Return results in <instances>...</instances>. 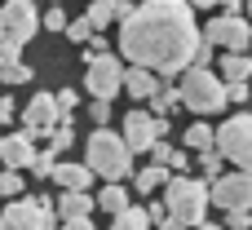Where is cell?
<instances>
[{
    "label": "cell",
    "mask_w": 252,
    "mask_h": 230,
    "mask_svg": "<svg viewBox=\"0 0 252 230\" xmlns=\"http://www.w3.org/2000/svg\"><path fill=\"white\" fill-rule=\"evenodd\" d=\"M84 18L93 22V31H97V27H106V22H120V18H115V0H93Z\"/></svg>",
    "instance_id": "7402d4cb"
},
{
    "label": "cell",
    "mask_w": 252,
    "mask_h": 230,
    "mask_svg": "<svg viewBox=\"0 0 252 230\" xmlns=\"http://www.w3.org/2000/svg\"><path fill=\"white\" fill-rule=\"evenodd\" d=\"M75 102H80V93H75V89H62V93H58V111H62V120H71Z\"/></svg>",
    "instance_id": "4dcf8cb0"
},
{
    "label": "cell",
    "mask_w": 252,
    "mask_h": 230,
    "mask_svg": "<svg viewBox=\"0 0 252 230\" xmlns=\"http://www.w3.org/2000/svg\"><path fill=\"white\" fill-rule=\"evenodd\" d=\"M84 164L93 168V177H102V182H120V177L133 168V151H128L124 133L97 129V133H89V155H84Z\"/></svg>",
    "instance_id": "7a4b0ae2"
},
{
    "label": "cell",
    "mask_w": 252,
    "mask_h": 230,
    "mask_svg": "<svg viewBox=\"0 0 252 230\" xmlns=\"http://www.w3.org/2000/svg\"><path fill=\"white\" fill-rule=\"evenodd\" d=\"M71 137H75V129H71V120H62V124L49 133V151H53V155H62V151L71 146Z\"/></svg>",
    "instance_id": "d4e9b609"
},
{
    "label": "cell",
    "mask_w": 252,
    "mask_h": 230,
    "mask_svg": "<svg viewBox=\"0 0 252 230\" xmlns=\"http://www.w3.org/2000/svg\"><path fill=\"white\" fill-rule=\"evenodd\" d=\"M195 230H217V226H208V222H204V226H195Z\"/></svg>",
    "instance_id": "b9f144b4"
},
{
    "label": "cell",
    "mask_w": 252,
    "mask_h": 230,
    "mask_svg": "<svg viewBox=\"0 0 252 230\" xmlns=\"http://www.w3.org/2000/svg\"><path fill=\"white\" fill-rule=\"evenodd\" d=\"M93 208H97V199H89V191H62V199H58V217L62 222H80Z\"/></svg>",
    "instance_id": "2e32d148"
},
{
    "label": "cell",
    "mask_w": 252,
    "mask_h": 230,
    "mask_svg": "<svg viewBox=\"0 0 252 230\" xmlns=\"http://www.w3.org/2000/svg\"><path fill=\"white\" fill-rule=\"evenodd\" d=\"M186 146H190V151H213V146H217V133H213L208 124H190V129H186Z\"/></svg>",
    "instance_id": "44dd1931"
},
{
    "label": "cell",
    "mask_w": 252,
    "mask_h": 230,
    "mask_svg": "<svg viewBox=\"0 0 252 230\" xmlns=\"http://www.w3.org/2000/svg\"><path fill=\"white\" fill-rule=\"evenodd\" d=\"M89 62V75H84V89L102 102H111L120 89H124V62L115 53H102V58H84Z\"/></svg>",
    "instance_id": "52a82bcc"
},
{
    "label": "cell",
    "mask_w": 252,
    "mask_h": 230,
    "mask_svg": "<svg viewBox=\"0 0 252 230\" xmlns=\"http://www.w3.org/2000/svg\"><path fill=\"white\" fill-rule=\"evenodd\" d=\"M35 31H40L35 4L31 0H4V9H0V35L13 40V44H27Z\"/></svg>",
    "instance_id": "9c48e42d"
},
{
    "label": "cell",
    "mask_w": 252,
    "mask_h": 230,
    "mask_svg": "<svg viewBox=\"0 0 252 230\" xmlns=\"http://www.w3.org/2000/svg\"><path fill=\"white\" fill-rule=\"evenodd\" d=\"M35 155H40V151H35V137H31V133H4V137H0V164H4V168H18V173H22V168L35 164Z\"/></svg>",
    "instance_id": "4fadbf2b"
},
{
    "label": "cell",
    "mask_w": 252,
    "mask_h": 230,
    "mask_svg": "<svg viewBox=\"0 0 252 230\" xmlns=\"http://www.w3.org/2000/svg\"><path fill=\"white\" fill-rule=\"evenodd\" d=\"M49 4H62V0H49Z\"/></svg>",
    "instance_id": "ee69618b"
},
{
    "label": "cell",
    "mask_w": 252,
    "mask_h": 230,
    "mask_svg": "<svg viewBox=\"0 0 252 230\" xmlns=\"http://www.w3.org/2000/svg\"><path fill=\"white\" fill-rule=\"evenodd\" d=\"M248 18H252V0H248Z\"/></svg>",
    "instance_id": "7bdbcfd3"
},
{
    "label": "cell",
    "mask_w": 252,
    "mask_h": 230,
    "mask_svg": "<svg viewBox=\"0 0 252 230\" xmlns=\"http://www.w3.org/2000/svg\"><path fill=\"white\" fill-rule=\"evenodd\" d=\"M9 120H13V102H9V98H0V124H9Z\"/></svg>",
    "instance_id": "f35d334b"
},
{
    "label": "cell",
    "mask_w": 252,
    "mask_h": 230,
    "mask_svg": "<svg viewBox=\"0 0 252 230\" xmlns=\"http://www.w3.org/2000/svg\"><path fill=\"white\" fill-rule=\"evenodd\" d=\"M40 27H44V31H66V27H71V22H66V13H62V9H58V4H53V9H49V13H44V18H40Z\"/></svg>",
    "instance_id": "f1b7e54d"
},
{
    "label": "cell",
    "mask_w": 252,
    "mask_h": 230,
    "mask_svg": "<svg viewBox=\"0 0 252 230\" xmlns=\"http://www.w3.org/2000/svg\"><path fill=\"white\" fill-rule=\"evenodd\" d=\"M221 160H226V155L213 146V151H199V160H195V164L204 168V177H213V182H217V177H226V173H221Z\"/></svg>",
    "instance_id": "cb8c5ba5"
},
{
    "label": "cell",
    "mask_w": 252,
    "mask_h": 230,
    "mask_svg": "<svg viewBox=\"0 0 252 230\" xmlns=\"http://www.w3.org/2000/svg\"><path fill=\"white\" fill-rule=\"evenodd\" d=\"M213 204L235 213V208H252V173H226L213 182Z\"/></svg>",
    "instance_id": "8fae6325"
},
{
    "label": "cell",
    "mask_w": 252,
    "mask_h": 230,
    "mask_svg": "<svg viewBox=\"0 0 252 230\" xmlns=\"http://www.w3.org/2000/svg\"><path fill=\"white\" fill-rule=\"evenodd\" d=\"M168 133V120H159V115H151V111H128L124 115V142H128V151H155V142Z\"/></svg>",
    "instance_id": "ba28073f"
},
{
    "label": "cell",
    "mask_w": 252,
    "mask_h": 230,
    "mask_svg": "<svg viewBox=\"0 0 252 230\" xmlns=\"http://www.w3.org/2000/svg\"><path fill=\"white\" fill-rule=\"evenodd\" d=\"M182 106H190L195 115H217L226 106V80H217L208 66H190L182 75Z\"/></svg>",
    "instance_id": "277c9868"
},
{
    "label": "cell",
    "mask_w": 252,
    "mask_h": 230,
    "mask_svg": "<svg viewBox=\"0 0 252 230\" xmlns=\"http://www.w3.org/2000/svg\"><path fill=\"white\" fill-rule=\"evenodd\" d=\"M217 151H221L230 164H239L244 173H252V115L248 111L230 115V120L217 129Z\"/></svg>",
    "instance_id": "5b68a950"
},
{
    "label": "cell",
    "mask_w": 252,
    "mask_h": 230,
    "mask_svg": "<svg viewBox=\"0 0 252 230\" xmlns=\"http://www.w3.org/2000/svg\"><path fill=\"white\" fill-rule=\"evenodd\" d=\"M151 164H164V168H168V164H173V146H168V142H164V137H159V142H155V151H151Z\"/></svg>",
    "instance_id": "d6a6232c"
},
{
    "label": "cell",
    "mask_w": 252,
    "mask_h": 230,
    "mask_svg": "<svg viewBox=\"0 0 252 230\" xmlns=\"http://www.w3.org/2000/svg\"><path fill=\"white\" fill-rule=\"evenodd\" d=\"M97 208H102V213H111V217H120V213H128L133 204H128V191H124L120 182H106V186H102V195H97Z\"/></svg>",
    "instance_id": "ac0fdd59"
},
{
    "label": "cell",
    "mask_w": 252,
    "mask_h": 230,
    "mask_svg": "<svg viewBox=\"0 0 252 230\" xmlns=\"http://www.w3.org/2000/svg\"><path fill=\"white\" fill-rule=\"evenodd\" d=\"M186 164H190V155H186V151H173V164H168V168H177V177H182Z\"/></svg>",
    "instance_id": "8d00e7d4"
},
{
    "label": "cell",
    "mask_w": 252,
    "mask_h": 230,
    "mask_svg": "<svg viewBox=\"0 0 252 230\" xmlns=\"http://www.w3.org/2000/svg\"><path fill=\"white\" fill-rule=\"evenodd\" d=\"M199 44L204 35L186 0H142V9H133V18L120 27V53L164 80H173L177 71L186 75Z\"/></svg>",
    "instance_id": "6da1fadb"
},
{
    "label": "cell",
    "mask_w": 252,
    "mask_h": 230,
    "mask_svg": "<svg viewBox=\"0 0 252 230\" xmlns=\"http://www.w3.org/2000/svg\"><path fill=\"white\" fill-rule=\"evenodd\" d=\"M111 230H151V217H146V208H128L111 222Z\"/></svg>",
    "instance_id": "603a6c76"
},
{
    "label": "cell",
    "mask_w": 252,
    "mask_h": 230,
    "mask_svg": "<svg viewBox=\"0 0 252 230\" xmlns=\"http://www.w3.org/2000/svg\"><path fill=\"white\" fill-rule=\"evenodd\" d=\"M168 177H173V168H164V164H151V168H137L133 186H137V195H151V191L168 186Z\"/></svg>",
    "instance_id": "d6986e66"
},
{
    "label": "cell",
    "mask_w": 252,
    "mask_h": 230,
    "mask_svg": "<svg viewBox=\"0 0 252 230\" xmlns=\"http://www.w3.org/2000/svg\"><path fill=\"white\" fill-rule=\"evenodd\" d=\"M226 226H230V230H252V208H235V213H226Z\"/></svg>",
    "instance_id": "f546056e"
},
{
    "label": "cell",
    "mask_w": 252,
    "mask_h": 230,
    "mask_svg": "<svg viewBox=\"0 0 252 230\" xmlns=\"http://www.w3.org/2000/svg\"><path fill=\"white\" fill-rule=\"evenodd\" d=\"M58 230H97V226H93L89 217H80V222H62V226H58Z\"/></svg>",
    "instance_id": "74e56055"
},
{
    "label": "cell",
    "mask_w": 252,
    "mask_h": 230,
    "mask_svg": "<svg viewBox=\"0 0 252 230\" xmlns=\"http://www.w3.org/2000/svg\"><path fill=\"white\" fill-rule=\"evenodd\" d=\"M0 230H58L53 199H49V195H35V199L9 204V208L0 213Z\"/></svg>",
    "instance_id": "8992f818"
},
{
    "label": "cell",
    "mask_w": 252,
    "mask_h": 230,
    "mask_svg": "<svg viewBox=\"0 0 252 230\" xmlns=\"http://www.w3.org/2000/svg\"><path fill=\"white\" fill-rule=\"evenodd\" d=\"M248 84H226V102H248Z\"/></svg>",
    "instance_id": "e575fe53"
},
{
    "label": "cell",
    "mask_w": 252,
    "mask_h": 230,
    "mask_svg": "<svg viewBox=\"0 0 252 230\" xmlns=\"http://www.w3.org/2000/svg\"><path fill=\"white\" fill-rule=\"evenodd\" d=\"M173 106H182V89H173V84H159V93L151 98V115H159V120H164Z\"/></svg>",
    "instance_id": "ffe728a7"
},
{
    "label": "cell",
    "mask_w": 252,
    "mask_h": 230,
    "mask_svg": "<svg viewBox=\"0 0 252 230\" xmlns=\"http://www.w3.org/2000/svg\"><path fill=\"white\" fill-rule=\"evenodd\" d=\"M190 9H213V4H221V0H186Z\"/></svg>",
    "instance_id": "ab89813d"
},
{
    "label": "cell",
    "mask_w": 252,
    "mask_h": 230,
    "mask_svg": "<svg viewBox=\"0 0 252 230\" xmlns=\"http://www.w3.org/2000/svg\"><path fill=\"white\" fill-rule=\"evenodd\" d=\"M18 53H22V44H13V40H4V35H0V66H9V62H22Z\"/></svg>",
    "instance_id": "1f68e13d"
},
{
    "label": "cell",
    "mask_w": 252,
    "mask_h": 230,
    "mask_svg": "<svg viewBox=\"0 0 252 230\" xmlns=\"http://www.w3.org/2000/svg\"><path fill=\"white\" fill-rule=\"evenodd\" d=\"M124 93H128V98H137V102H151V98L159 93L155 71H146V66H128V71H124Z\"/></svg>",
    "instance_id": "5bb4252c"
},
{
    "label": "cell",
    "mask_w": 252,
    "mask_h": 230,
    "mask_svg": "<svg viewBox=\"0 0 252 230\" xmlns=\"http://www.w3.org/2000/svg\"><path fill=\"white\" fill-rule=\"evenodd\" d=\"M66 35H71L75 44H89V40H93V22H89V18H75V22L66 27Z\"/></svg>",
    "instance_id": "83f0119b"
},
{
    "label": "cell",
    "mask_w": 252,
    "mask_h": 230,
    "mask_svg": "<svg viewBox=\"0 0 252 230\" xmlns=\"http://www.w3.org/2000/svg\"><path fill=\"white\" fill-rule=\"evenodd\" d=\"M0 195L4 199H18L22 195V173L18 168H0Z\"/></svg>",
    "instance_id": "484cf974"
},
{
    "label": "cell",
    "mask_w": 252,
    "mask_h": 230,
    "mask_svg": "<svg viewBox=\"0 0 252 230\" xmlns=\"http://www.w3.org/2000/svg\"><path fill=\"white\" fill-rule=\"evenodd\" d=\"M0 80L4 84H27L31 80V66L27 62H9V66H0Z\"/></svg>",
    "instance_id": "4316f807"
},
{
    "label": "cell",
    "mask_w": 252,
    "mask_h": 230,
    "mask_svg": "<svg viewBox=\"0 0 252 230\" xmlns=\"http://www.w3.org/2000/svg\"><path fill=\"white\" fill-rule=\"evenodd\" d=\"M93 120H97V129H106V124H111V102L93 98Z\"/></svg>",
    "instance_id": "836d02e7"
},
{
    "label": "cell",
    "mask_w": 252,
    "mask_h": 230,
    "mask_svg": "<svg viewBox=\"0 0 252 230\" xmlns=\"http://www.w3.org/2000/svg\"><path fill=\"white\" fill-rule=\"evenodd\" d=\"M221 80L226 84H248L252 80V58L248 53H226L221 58Z\"/></svg>",
    "instance_id": "e0dca14e"
},
{
    "label": "cell",
    "mask_w": 252,
    "mask_h": 230,
    "mask_svg": "<svg viewBox=\"0 0 252 230\" xmlns=\"http://www.w3.org/2000/svg\"><path fill=\"white\" fill-rule=\"evenodd\" d=\"M58 120H62V111H58V93H35V98L27 102V111H22V124H27V133H31V137L53 133V129H58Z\"/></svg>",
    "instance_id": "7c38bea8"
},
{
    "label": "cell",
    "mask_w": 252,
    "mask_h": 230,
    "mask_svg": "<svg viewBox=\"0 0 252 230\" xmlns=\"http://www.w3.org/2000/svg\"><path fill=\"white\" fill-rule=\"evenodd\" d=\"M164 204H168V217H173V222H182V226L195 230V226H204V217H208L213 191H208L204 182H195V177H168Z\"/></svg>",
    "instance_id": "3957f363"
},
{
    "label": "cell",
    "mask_w": 252,
    "mask_h": 230,
    "mask_svg": "<svg viewBox=\"0 0 252 230\" xmlns=\"http://www.w3.org/2000/svg\"><path fill=\"white\" fill-rule=\"evenodd\" d=\"M204 40H213V44H221V49H230V53H248L252 27H248V18H226V13H221V18L208 22Z\"/></svg>",
    "instance_id": "30bf717a"
},
{
    "label": "cell",
    "mask_w": 252,
    "mask_h": 230,
    "mask_svg": "<svg viewBox=\"0 0 252 230\" xmlns=\"http://www.w3.org/2000/svg\"><path fill=\"white\" fill-rule=\"evenodd\" d=\"M159 230H190V226H182V222H173V217H168V222H164Z\"/></svg>",
    "instance_id": "60d3db41"
},
{
    "label": "cell",
    "mask_w": 252,
    "mask_h": 230,
    "mask_svg": "<svg viewBox=\"0 0 252 230\" xmlns=\"http://www.w3.org/2000/svg\"><path fill=\"white\" fill-rule=\"evenodd\" d=\"M53 182H58L62 191H89V182H93V168H89V164L58 160V168H53Z\"/></svg>",
    "instance_id": "9a60e30c"
},
{
    "label": "cell",
    "mask_w": 252,
    "mask_h": 230,
    "mask_svg": "<svg viewBox=\"0 0 252 230\" xmlns=\"http://www.w3.org/2000/svg\"><path fill=\"white\" fill-rule=\"evenodd\" d=\"M208 62H213V40H204L199 53H195V66H208Z\"/></svg>",
    "instance_id": "d590c367"
}]
</instances>
